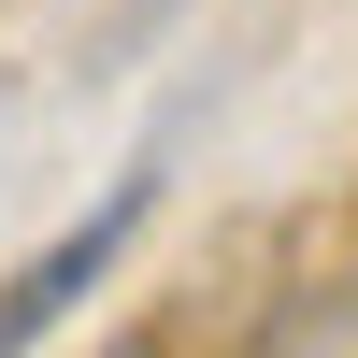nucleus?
<instances>
[{
    "label": "nucleus",
    "mask_w": 358,
    "mask_h": 358,
    "mask_svg": "<svg viewBox=\"0 0 358 358\" xmlns=\"http://www.w3.org/2000/svg\"><path fill=\"white\" fill-rule=\"evenodd\" d=\"M143 201H158V187H143V172H129V187H115V201H101V215H86V229H57V244L29 258L15 287H0V358H29V344L57 330V315L86 301V287L115 273V258H129V229H143Z\"/></svg>",
    "instance_id": "nucleus-1"
}]
</instances>
